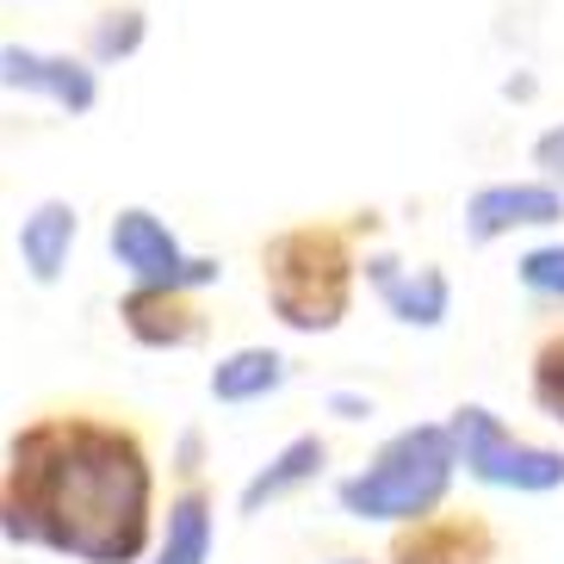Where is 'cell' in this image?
Segmentation results:
<instances>
[{"instance_id":"cell-13","label":"cell","mask_w":564,"mask_h":564,"mask_svg":"<svg viewBox=\"0 0 564 564\" xmlns=\"http://www.w3.org/2000/svg\"><path fill=\"white\" fill-rule=\"evenodd\" d=\"M75 236H82V212L68 199H37L19 224V267L32 273V285H56L63 280L68 254H75Z\"/></svg>"},{"instance_id":"cell-19","label":"cell","mask_w":564,"mask_h":564,"mask_svg":"<svg viewBox=\"0 0 564 564\" xmlns=\"http://www.w3.org/2000/svg\"><path fill=\"white\" fill-rule=\"evenodd\" d=\"M329 410L341 422H360V415H372V398H360V391H329Z\"/></svg>"},{"instance_id":"cell-18","label":"cell","mask_w":564,"mask_h":564,"mask_svg":"<svg viewBox=\"0 0 564 564\" xmlns=\"http://www.w3.org/2000/svg\"><path fill=\"white\" fill-rule=\"evenodd\" d=\"M533 167H540V181H552L564 193V124L533 137Z\"/></svg>"},{"instance_id":"cell-20","label":"cell","mask_w":564,"mask_h":564,"mask_svg":"<svg viewBox=\"0 0 564 564\" xmlns=\"http://www.w3.org/2000/svg\"><path fill=\"white\" fill-rule=\"evenodd\" d=\"M329 564H384V558H360V552H341V558H329Z\"/></svg>"},{"instance_id":"cell-2","label":"cell","mask_w":564,"mask_h":564,"mask_svg":"<svg viewBox=\"0 0 564 564\" xmlns=\"http://www.w3.org/2000/svg\"><path fill=\"white\" fill-rule=\"evenodd\" d=\"M379 230L372 212L348 217H299L261 236V299L292 335H335L354 311L366 267V236Z\"/></svg>"},{"instance_id":"cell-12","label":"cell","mask_w":564,"mask_h":564,"mask_svg":"<svg viewBox=\"0 0 564 564\" xmlns=\"http://www.w3.org/2000/svg\"><path fill=\"white\" fill-rule=\"evenodd\" d=\"M323 465H329V441H323V434H292V441H285V447L273 453L249 484H242L236 509L261 514V509H273V502L299 497V490H311V484L323 478Z\"/></svg>"},{"instance_id":"cell-16","label":"cell","mask_w":564,"mask_h":564,"mask_svg":"<svg viewBox=\"0 0 564 564\" xmlns=\"http://www.w3.org/2000/svg\"><path fill=\"white\" fill-rule=\"evenodd\" d=\"M528 398H533V410L546 415V422L564 429V323L546 329L528 348Z\"/></svg>"},{"instance_id":"cell-10","label":"cell","mask_w":564,"mask_h":564,"mask_svg":"<svg viewBox=\"0 0 564 564\" xmlns=\"http://www.w3.org/2000/svg\"><path fill=\"white\" fill-rule=\"evenodd\" d=\"M360 280L372 285V299L398 316L403 329H441L447 311H453V280L441 273V267H403L398 254L366 249Z\"/></svg>"},{"instance_id":"cell-14","label":"cell","mask_w":564,"mask_h":564,"mask_svg":"<svg viewBox=\"0 0 564 564\" xmlns=\"http://www.w3.org/2000/svg\"><path fill=\"white\" fill-rule=\"evenodd\" d=\"M292 379V360H285L280 348H230L224 360L212 366V398L230 403V410H242V403H261L273 398L280 384Z\"/></svg>"},{"instance_id":"cell-17","label":"cell","mask_w":564,"mask_h":564,"mask_svg":"<svg viewBox=\"0 0 564 564\" xmlns=\"http://www.w3.org/2000/svg\"><path fill=\"white\" fill-rule=\"evenodd\" d=\"M521 292L540 304H564V242H546V249H528L521 267H514Z\"/></svg>"},{"instance_id":"cell-9","label":"cell","mask_w":564,"mask_h":564,"mask_svg":"<svg viewBox=\"0 0 564 564\" xmlns=\"http://www.w3.org/2000/svg\"><path fill=\"white\" fill-rule=\"evenodd\" d=\"M118 329L150 354H186L212 341V311L193 292H162V285H124L118 299Z\"/></svg>"},{"instance_id":"cell-4","label":"cell","mask_w":564,"mask_h":564,"mask_svg":"<svg viewBox=\"0 0 564 564\" xmlns=\"http://www.w3.org/2000/svg\"><path fill=\"white\" fill-rule=\"evenodd\" d=\"M447 434H453V453H459L465 478L490 484V490H514V497L564 490V453L514 434L490 403H459L447 415Z\"/></svg>"},{"instance_id":"cell-3","label":"cell","mask_w":564,"mask_h":564,"mask_svg":"<svg viewBox=\"0 0 564 564\" xmlns=\"http://www.w3.org/2000/svg\"><path fill=\"white\" fill-rule=\"evenodd\" d=\"M453 478H459V453H453L447 422H415L398 429L360 471L335 484V502L348 521H384V528H410L422 514L447 509Z\"/></svg>"},{"instance_id":"cell-8","label":"cell","mask_w":564,"mask_h":564,"mask_svg":"<svg viewBox=\"0 0 564 564\" xmlns=\"http://www.w3.org/2000/svg\"><path fill=\"white\" fill-rule=\"evenodd\" d=\"M564 217V193L552 181H490L465 199L459 230L471 249H490L514 230H552Z\"/></svg>"},{"instance_id":"cell-1","label":"cell","mask_w":564,"mask_h":564,"mask_svg":"<svg viewBox=\"0 0 564 564\" xmlns=\"http://www.w3.org/2000/svg\"><path fill=\"white\" fill-rule=\"evenodd\" d=\"M0 540L68 564H143L162 540V459L131 410L37 403L0 447Z\"/></svg>"},{"instance_id":"cell-6","label":"cell","mask_w":564,"mask_h":564,"mask_svg":"<svg viewBox=\"0 0 564 564\" xmlns=\"http://www.w3.org/2000/svg\"><path fill=\"white\" fill-rule=\"evenodd\" d=\"M502 528L484 509H447L422 514L410 528H391V546H384V564H502Z\"/></svg>"},{"instance_id":"cell-5","label":"cell","mask_w":564,"mask_h":564,"mask_svg":"<svg viewBox=\"0 0 564 564\" xmlns=\"http://www.w3.org/2000/svg\"><path fill=\"white\" fill-rule=\"evenodd\" d=\"M106 249L124 267L131 285H162V292H205V285L224 280V267L212 254H193L181 236L167 230L150 205H124L106 230Z\"/></svg>"},{"instance_id":"cell-7","label":"cell","mask_w":564,"mask_h":564,"mask_svg":"<svg viewBox=\"0 0 564 564\" xmlns=\"http://www.w3.org/2000/svg\"><path fill=\"white\" fill-rule=\"evenodd\" d=\"M0 87L25 100H51L68 118H87L100 106V68L87 56L32 51V44H0Z\"/></svg>"},{"instance_id":"cell-15","label":"cell","mask_w":564,"mask_h":564,"mask_svg":"<svg viewBox=\"0 0 564 564\" xmlns=\"http://www.w3.org/2000/svg\"><path fill=\"white\" fill-rule=\"evenodd\" d=\"M143 37H150V19L137 13V7H106V13H94V25H87V63L94 68L131 63V56L143 51Z\"/></svg>"},{"instance_id":"cell-11","label":"cell","mask_w":564,"mask_h":564,"mask_svg":"<svg viewBox=\"0 0 564 564\" xmlns=\"http://www.w3.org/2000/svg\"><path fill=\"white\" fill-rule=\"evenodd\" d=\"M217 540V497L205 478H174L162 509V540L143 564H205Z\"/></svg>"}]
</instances>
